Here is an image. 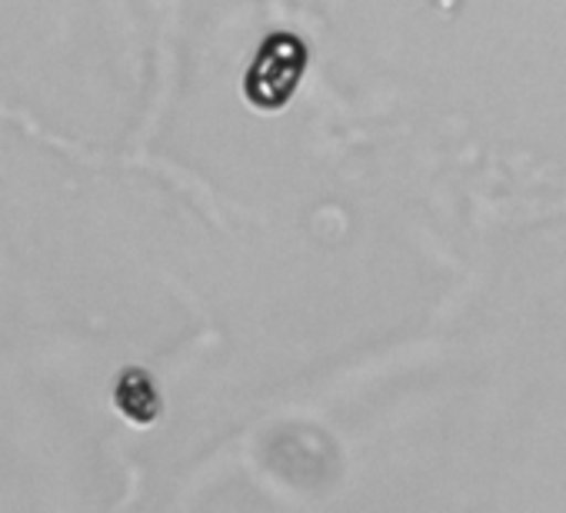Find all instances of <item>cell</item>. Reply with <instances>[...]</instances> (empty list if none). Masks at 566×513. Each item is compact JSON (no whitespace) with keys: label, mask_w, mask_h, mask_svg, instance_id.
<instances>
[{"label":"cell","mask_w":566,"mask_h":513,"mask_svg":"<svg viewBox=\"0 0 566 513\" xmlns=\"http://www.w3.org/2000/svg\"><path fill=\"white\" fill-rule=\"evenodd\" d=\"M304 71H307V48L294 34H270L260 44L243 77V94L256 111L273 114L291 104Z\"/></svg>","instance_id":"cell-1"},{"label":"cell","mask_w":566,"mask_h":513,"mask_svg":"<svg viewBox=\"0 0 566 513\" xmlns=\"http://www.w3.org/2000/svg\"><path fill=\"white\" fill-rule=\"evenodd\" d=\"M114 404H117V410L130 423H140V427H147V423H154L160 417V394H157L150 374L147 370H137V367H130V370H124L117 377Z\"/></svg>","instance_id":"cell-2"}]
</instances>
